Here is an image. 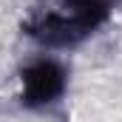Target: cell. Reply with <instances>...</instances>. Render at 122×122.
I'll list each match as a JSON object with an SVG mask.
<instances>
[{
    "label": "cell",
    "instance_id": "2",
    "mask_svg": "<svg viewBox=\"0 0 122 122\" xmlns=\"http://www.w3.org/2000/svg\"><path fill=\"white\" fill-rule=\"evenodd\" d=\"M71 88V65L62 54L34 48L17 68V102L29 114H51Z\"/></svg>",
    "mask_w": 122,
    "mask_h": 122
},
{
    "label": "cell",
    "instance_id": "1",
    "mask_svg": "<svg viewBox=\"0 0 122 122\" xmlns=\"http://www.w3.org/2000/svg\"><path fill=\"white\" fill-rule=\"evenodd\" d=\"M122 0H37L20 20L31 48L68 54L94 40L117 17Z\"/></svg>",
    "mask_w": 122,
    "mask_h": 122
}]
</instances>
